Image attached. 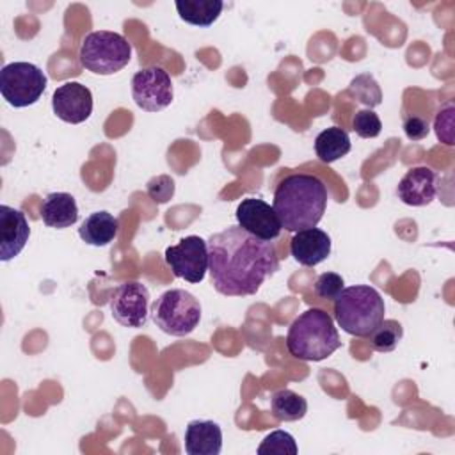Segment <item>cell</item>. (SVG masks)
<instances>
[{
  "mask_svg": "<svg viewBox=\"0 0 455 455\" xmlns=\"http://www.w3.org/2000/svg\"><path fill=\"white\" fill-rule=\"evenodd\" d=\"M206 242L212 284L226 297L254 295L279 270L274 243L256 238L238 224L213 233Z\"/></svg>",
  "mask_w": 455,
  "mask_h": 455,
  "instance_id": "obj_1",
  "label": "cell"
},
{
  "mask_svg": "<svg viewBox=\"0 0 455 455\" xmlns=\"http://www.w3.org/2000/svg\"><path fill=\"white\" fill-rule=\"evenodd\" d=\"M329 192L325 183L306 172L284 176L274 190V204L281 226L286 231L316 228L327 208Z\"/></svg>",
  "mask_w": 455,
  "mask_h": 455,
  "instance_id": "obj_2",
  "label": "cell"
},
{
  "mask_svg": "<svg viewBox=\"0 0 455 455\" xmlns=\"http://www.w3.org/2000/svg\"><path fill=\"white\" fill-rule=\"evenodd\" d=\"M341 347L338 329L329 313L309 307L288 327L286 348L299 361H323Z\"/></svg>",
  "mask_w": 455,
  "mask_h": 455,
  "instance_id": "obj_3",
  "label": "cell"
},
{
  "mask_svg": "<svg viewBox=\"0 0 455 455\" xmlns=\"http://www.w3.org/2000/svg\"><path fill=\"white\" fill-rule=\"evenodd\" d=\"M386 306L382 295L368 284L343 288L334 300V318L338 325L357 338H368L384 320Z\"/></svg>",
  "mask_w": 455,
  "mask_h": 455,
  "instance_id": "obj_4",
  "label": "cell"
},
{
  "mask_svg": "<svg viewBox=\"0 0 455 455\" xmlns=\"http://www.w3.org/2000/svg\"><path fill=\"white\" fill-rule=\"evenodd\" d=\"M149 315L162 332L181 338L199 325L201 304L190 291L171 288L155 299Z\"/></svg>",
  "mask_w": 455,
  "mask_h": 455,
  "instance_id": "obj_5",
  "label": "cell"
},
{
  "mask_svg": "<svg viewBox=\"0 0 455 455\" xmlns=\"http://www.w3.org/2000/svg\"><path fill=\"white\" fill-rule=\"evenodd\" d=\"M132 59V44L124 36L110 30H94L80 44V62L94 75H114Z\"/></svg>",
  "mask_w": 455,
  "mask_h": 455,
  "instance_id": "obj_6",
  "label": "cell"
},
{
  "mask_svg": "<svg viewBox=\"0 0 455 455\" xmlns=\"http://www.w3.org/2000/svg\"><path fill=\"white\" fill-rule=\"evenodd\" d=\"M48 84L41 68L32 62H11L0 71V94L14 108L34 105Z\"/></svg>",
  "mask_w": 455,
  "mask_h": 455,
  "instance_id": "obj_7",
  "label": "cell"
},
{
  "mask_svg": "<svg viewBox=\"0 0 455 455\" xmlns=\"http://www.w3.org/2000/svg\"><path fill=\"white\" fill-rule=\"evenodd\" d=\"M164 258L176 277L188 283H201L210 263L208 242L197 235L185 236L176 245H169Z\"/></svg>",
  "mask_w": 455,
  "mask_h": 455,
  "instance_id": "obj_8",
  "label": "cell"
},
{
  "mask_svg": "<svg viewBox=\"0 0 455 455\" xmlns=\"http://www.w3.org/2000/svg\"><path fill=\"white\" fill-rule=\"evenodd\" d=\"M132 96L146 112L164 110L172 103L174 91L169 73L158 66L144 68L132 76Z\"/></svg>",
  "mask_w": 455,
  "mask_h": 455,
  "instance_id": "obj_9",
  "label": "cell"
},
{
  "mask_svg": "<svg viewBox=\"0 0 455 455\" xmlns=\"http://www.w3.org/2000/svg\"><path fill=\"white\" fill-rule=\"evenodd\" d=\"M108 307L117 323L130 329L144 327L149 315V290L142 283L126 281L112 291Z\"/></svg>",
  "mask_w": 455,
  "mask_h": 455,
  "instance_id": "obj_10",
  "label": "cell"
},
{
  "mask_svg": "<svg viewBox=\"0 0 455 455\" xmlns=\"http://www.w3.org/2000/svg\"><path fill=\"white\" fill-rule=\"evenodd\" d=\"M235 217L242 229L267 242L275 240L283 229L275 210L258 197L242 199V203L236 206Z\"/></svg>",
  "mask_w": 455,
  "mask_h": 455,
  "instance_id": "obj_11",
  "label": "cell"
},
{
  "mask_svg": "<svg viewBox=\"0 0 455 455\" xmlns=\"http://www.w3.org/2000/svg\"><path fill=\"white\" fill-rule=\"evenodd\" d=\"M53 114L69 124H80L92 114V92L80 82H64L52 96Z\"/></svg>",
  "mask_w": 455,
  "mask_h": 455,
  "instance_id": "obj_12",
  "label": "cell"
},
{
  "mask_svg": "<svg viewBox=\"0 0 455 455\" xmlns=\"http://www.w3.org/2000/svg\"><path fill=\"white\" fill-rule=\"evenodd\" d=\"M30 228L23 212L2 204L0 206V259L16 258L27 245Z\"/></svg>",
  "mask_w": 455,
  "mask_h": 455,
  "instance_id": "obj_13",
  "label": "cell"
},
{
  "mask_svg": "<svg viewBox=\"0 0 455 455\" xmlns=\"http://www.w3.org/2000/svg\"><path fill=\"white\" fill-rule=\"evenodd\" d=\"M435 180L437 176L430 167L427 165L412 167L398 181L396 196L403 204H409V206L430 204L437 196Z\"/></svg>",
  "mask_w": 455,
  "mask_h": 455,
  "instance_id": "obj_14",
  "label": "cell"
},
{
  "mask_svg": "<svg viewBox=\"0 0 455 455\" xmlns=\"http://www.w3.org/2000/svg\"><path fill=\"white\" fill-rule=\"evenodd\" d=\"M331 236L318 228L300 229L290 240L291 256L297 263L304 267H315L327 259L331 254Z\"/></svg>",
  "mask_w": 455,
  "mask_h": 455,
  "instance_id": "obj_15",
  "label": "cell"
},
{
  "mask_svg": "<svg viewBox=\"0 0 455 455\" xmlns=\"http://www.w3.org/2000/svg\"><path fill=\"white\" fill-rule=\"evenodd\" d=\"M222 450L220 425L212 419H192L185 428V451L188 455H219Z\"/></svg>",
  "mask_w": 455,
  "mask_h": 455,
  "instance_id": "obj_16",
  "label": "cell"
},
{
  "mask_svg": "<svg viewBox=\"0 0 455 455\" xmlns=\"http://www.w3.org/2000/svg\"><path fill=\"white\" fill-rule=\"evenodd\" d=\"M41 219L48 228H71L78 220V206L75 197L68 192L48 194L41 204Z\"/></svg>",
  "mask_w": 455,
  "mask_h": 455,
  "instance_id": "obj_17",
  "label": "cell"
},
{
  "mask_svg": "<svg viewBox=\"0 0 455 455\" xmlns=\"http://www.w3.org/2000/svg\"><path fill=\"white\" fill-rule=\"evenodd\" d=\"M117 231H119V220L105 210L91 213L89 217L84 219V222L78 228L80 238L85 243L94 247H105L110 242H114V238L117 236Z\"/></svg>",
  "mask_w": 455,
  "mask_h": 455,
  "instance_id": "obj_18",
  "label": "cell"
},
{
  "mask_svg": "<svg viewBox=\"0 0 455 455\" xmlns=\"http://www.w3.org/2000/svg\"><path fill=\"white\" fill-rule=\"evenodd\" d=\"M174 5L180 18L194 27L213 25L224 9L220 0H178Z\"/></svg>",
  "mask_w": 455,
  "mask_h": 455,
  "instance_id": "obj_19",
  "label": "cell"
},
{
  "mask_svg": "<svg viewBox=\"0 0 455 455\" xmlns=\"http://www.w3.org/2000/svg\"><path fill=\"white\" fill-rule=\"evenodd\" d=\"M352 148L350 137L348 133L339 128V126H331L325 128L323 132H320L315 139V151L316 156L323 162V164H332L336 160H339L341 156L348 155Z\"/></svg>",
  "mask_w": 455,
  "mask_h": 455,
  "instance_id": "obj_20",
  "label": "cell"
},
{
  "mask_svg": "<svg viewBox=\"0 0 455 455\" xmlns=\"http://www.w3.org/2000/svg\"><path fill=\"white\" fill-rule=\"evenodd\" d=\"M270 409H272L274 418L279 421H297L306 416L307 402L302 395H299L288 387H283L272 395Z\"/></svg>",
  "mask_w": 455,
  "mask_h": 455,
  "instance_id": "obj_21",
  "label": "cell"
},
{
  "mask_svg": "<svg viewBox=\"0 0 455 455\" xmlns=\"http://www.w3.org/2000/svg\"><path fill=\"white\" fill-rule=\"evenodd\" d=\"M370 345L377 352H393L403 338V327L396 320H382L368 336Z\"/></svg>",
  "mask_w": 455,
  "mask_h": 455,
  "instance_id": "obj_22",
  "label": "cell"
},
{
  "mask_svg": "<svg viewBox=\"0 0 455 455\" xmlns=\"http://www.w3.org/2000/svg\"><path fill=\"white\" fill-rule=\"evenodd\" d=\"M348 92L359 103L366 105L368 108H373L382 103V91H380L377 80L368 73H363V75H357L355 78H352V82L348 85Z\"/></svg>",
  "mask_w": 455,
  "mask_h": 455,
  "instance_id": "obj_23",
  "label": "cell"
},
{
  "mask_svg": "<svg viewBox=\"0 0 455 455\" xmlns=\"http://www.w3.org/2000/svg\"><path fill=\"white\" fill-rule=\"evenodd\" d=\"M299 448L291 434L284 430H274L258 446V455H297Z\"/></svg>",
  "mask_w": 455,
  "mask_h": 455,
  "instance_id": "obj_24",
  "label": "cell"
},
{
  "mask_svg": "<svg viewBox=\"0 0 455 455\" xmlns=\"http://www.w3.org/2000/svg\"><path fill=\"white\" fill-rule=\"evenodd\" d=\"M352 128L363 139H375L382 130V123L371 108H361L354 114Z\"/></svg>",
  "mask_w": 455,
  "mask_h": 455,
  "instance_id": "obj_25",
  "label": "cell"
},
{
  "mask_svg": "<svg viewBox=\"0 0 455 455\" xmlns=\"http://www.w3.org/2000/svg\"><path fill=\"white\" fill-rule=\"evenodd\" d=\"M343 288H345V281L336 272L320 274L315 281V286H313L316 297L322 299V300H336V297L341 293Z\"/></svg>",
  "mask_w": 455,
  "mask_h": 455,
  "instance_id": "obj_26",
  "label": "cell"
},
{
  "mask_svg": "<svg viewBox=\"0 0 455 455\" xmlns=\"http://www.w3.org/2000/svg\"><path fill=\"white\" fill-rule=\"evenodd\" d=\"M434 128H435V135L441 142H444L446 146H453L455 139H453V107L446 105L443 110L437 112L435 121H434Z\"/></svg>",
  "mask_w": 455,
  "mask_h": 455,
  "instance_id": "obj_27",
  "label": "cell"
},
{
  "mask_svg": "<svg viewBox=\"0 0 455 455\" xmlns=\"http://www.w3.org/2000/svg\"><path fill=\"white\" fill-rule=\"evenodd\" d=\"M148 196L155 203H167L174 196V180L167 174L151 178L148 181Z\"/></svg>",
  "mask_w": 455,
  "mask_h": 455,
  "instance_id": "obj_28",
  "label": "cell"
},
{
  "mask_svg": "<svg viewBox=\"0 0 455 455\" xmlns=\"http://www.w3.org/2000/svg\"><path fill=\"white\" fill-rule=\"evenodd\" d=\"M403 132L411 140H421L430 133V124L421 116H409L403 119Z\"/></svg>",
  "mask_w": 455,
  "mask_h": 455,
  "instance_id": "obj_29",
  "label": "cell"
}]
</instances>
